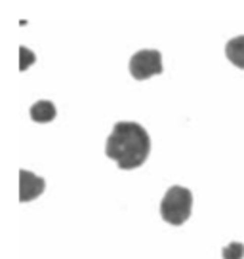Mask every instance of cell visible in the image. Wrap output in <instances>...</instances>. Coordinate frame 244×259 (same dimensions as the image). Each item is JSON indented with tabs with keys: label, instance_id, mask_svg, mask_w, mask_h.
I'll list each match as a JSON object with an SVG mask.
<instances>
[{
	"label": "cell",
	"instance_id": "277c9868",
	"mask_svg": "<svg viewBox=\"0 0 244 259\" xmlns=\"http://www.w3.org/2000/svg\"><path fill=\"white\" fill-rule=\"evenodd\" d=\"M46 189V179L29 170H19V202H31Z\"/></svg>",
	"mask_w": 244,
	"mask_h": 259
},
{
	"label": "cell",
	"instance_id": "6da1fadb",
	"mask_svg": "<svg viewBox=\"0 0 244 259\" xmlns=\"http://www.w3.org/2000/svg\"><path fill=\"white\" fill-rule=\"evenodd\" d=\"M151 153V138L138 122H116L107 138L105 154L120 170H136Z\"/></svg>",
	"mask_w": 244,
	"mask_h": 259
},
{
	"label": "cell",
	"instance_id": "8992f818",
	"mask_svg": "<svg viewBox=\"0 0 244 259\" xmlns=\"http://www.w3.org/2000/svg\"><path fill=\"white\" fill-rule=\"evenodd\" d=\"M225 56H227V59L235 65V67L244 69V36L231 38V40L225 44Z\"/></svg>",
	"mask_w": 244,
	"mask_h": 259
},
{
	"label": "cell",
	"instance_id": "7a4b0ae2",
	"mask_svg": "<svg viewBox=\"0 0 244 259\" xmlns=\"http://www.w3.org/2000/svg\"><path fill=\"white\" fill-rule=\"evenodd\" d=\"M191 210H193V193L187 187L174 185L166 191L160 202V215L166 223L176 227L183 225L191 218Z\"/></svg>",
	"mask_w": 244,
	"mask_h": 259
},
{
	"label": "cell",
	"instance_id": "5b68a950",
	"mask_svg": "<svg viewBox=\"0 0 244 259\" xmlns=\"http://www.w3.org/2000/svg\"><path fill=\"white\" fill-rule=\"evenodd\" d=\"M31 118L34 122H38V124H46V122H52L56 118V105L52 103V101H46V99H42V101H36L33 107H31Z\"/></svg>",
	"mask_w": 244,
	"mask_h": 259
},
{
	"label": "cell",
	"instance_id": "3957f363",
	"mask_svg": "<svg viewBox=\"0 0 244 259\" xmlns=\"http://www.w3.org/2000/svg\"><path fill=\"white\" fill-rule=\"evenodd\" d=\"M162 71V56L158 50H139L130 59V73L136 80H147Z\"/></svg>",
	"mask_w": 244,
	"mask_h": 259
},
{
	"label": "cell",
	"instance_id": "ba28073f",
	"mask_svg": "<svg viewBox=\"0 0 244 259\" xmlns=\"http://www.w3.org/2000/svg\"><path fill=\"white\" fill-rule=\"evenodd\" d=\"M34 61H36V56H34L29 48L21 46V48H19V69H21V71H27Z\"/></svg>",
	"mask_w": 244,
	"mask_h": 259
},
{
	"label": "cell",
	"instance_id": "52a82bcc",
	"mask_svg": "<svg viewBox=\"0 0 244 259\" xmlns=\"http://www.w3.org/2000/svg\"><path fill=\"white\" fill-rule=\"evenodd\" d=\"M223 259H242L244 257V244L231 242L229 246L223 248Z\"/></svg>",
	"mask_w": 244,
	"mask_h": 259
}]
</instances>
